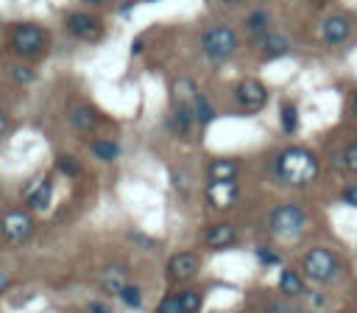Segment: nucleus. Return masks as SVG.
<instances>
[{
  "instance_id": "nucleus-29",
  "label": "nucleus",
  "mask_w": 357,
  "mask_h": 313,
  "mask_svg": "<svg viewBox=\"0 0 357 313\" xmlns=\"http://www.w3.org/2000/svg\"><path fill=\"white\" fill-rule=\"evenodd\" d=\"M56 168H59L61 173H67V176H78V173H81V165H78L73 156H64V154L56 159Z\"/></svg>"
},
{
  "instance_id": "nucleus-20",
  "label": "nucleus",
  "mask_w": 357,
  "mask_h": 313,
  "mask_svg": "<svg viewBox=\"0 0 357 313\" xmlns=\"http://www.w3.org/2000/svg\"><path fill=\"white\" fill-rule=\"evenodd\" d=\"M259 45H262L265 56H282V53L290 50V42H287L282 34H265V36L259 39Z\"/></svg>"
},
{
  "instance_id": "nucleus-16",
  "label": "nucleus",
  "mask_w": 357,
  "mask_h": 313,
  "mask_svg": "<svg viewBox=\"0 0 357 313\" xmlns=\"http://www.w3.org/2000/svg\"><path fill=\"white\" fill-rule=\"evenodd\" d=\"M70 123H73L78 131H89V129H95V123H98V112H95L89 103H78V106L70 109Z\"/></svg>"
},
{
  "instance_id": "nucleus-3",
  "label": "nucleus",
  "mask_w": 357,
  "mask_h": 313,
  "mask_svg": "<svg viewBox=\"0 0 357 313\" xmlns=\"http://www.w3.org/2000/svg\"><path fill=\"white\" fill-rule=\"evenodd\" d=\"M307 221L310 218H307V212L298 204H279L268 215V229L276 238H298L304 232Z\"/></svg>"
},
{
  "instance_id": "nucleus-34",
  "label": "nucleus",
  "mask_w": 357,
  "mask_h": 313,
  "mask_svg": "<svg viewBox=\"0 0 357 313\" xmlns=\"http://www.w3.org/2000/svg\"><path fill=\"white\" fill-rule=\"evenodd\" d=\"M86 313H112V307H106L103 302H89V307H86Z\"/></svg>"
},
{
  "instance_id": "nucleus-30",
  "label": "nucleus",
  "mask_w": 357,
  "mask_h": 313,
  "mask_svg": "<svg viewBox=\"0 0 357 313\" xmlns=\"http://www.w3.org/2000/svg\"><path fill=\"white\" fill-rule=\"evenodd\" d=\"M11 75H14V81H20V84H31V81L36 78V73H33L31 67H25V64L14 67V70H11Z\"/></svg>"
},
{
  "instance_id": "nucleus-7",
  "label": "nucleus",
  "mask_w": 357,
  "mask_h": 313,
  "mask_svg": "<svg viewBox=\"0 0 357 313\" xmlns=\"http://www.w3.org/2000/svg\"><path fill=\"white\" fill-rule=\"evenodd\" d=\"M234 98H237V103H240L243 109L257 112V109H262V106H265V101H268V89H265V84H262V81H257V78H245V81H240V84H237Z\"/></svg>"
},
{
  "instance_id": "nucleus-38",
  "label": "nucleus",
  "mask_w": 357,
  "mask_h": 313,
  "mask_svg": "<svg viewBox=\"0 0 357 313\" xmlns=\"http://www.w3.org/2000/svg\"><path fill=\"white\" fill-rule=\"evenodd\" d=\"M354 112H357V95H354Z\"/></svg>"
},
{
  "instance_id": "nucleus-32",
  "label": "nucleus",
  "mask_w": 357,
  "mask_h": 313,
  "mask_svg": "<svg viewBox=\"0 0 357 313\" xmlns=\"http://www.w3.org/2000/svg\"><path fill=\"white\" fill-rule=\"evenodd\" d=\"M265 313H296V307L287 305V302H271V305L265 307Z\"/></svg>"
},
{
  "instance_id": "nucleus-24",
  "label": "nucleus",
  "mask_w": 357,
  "mask_h": 313,
  "mask_svg": "<svg viewBox=\"0 0 357 313\" xmlns=\"http://www.w3.org/2000/svg\"><path fill=\"white\" fill-rule=\"evenodd\" d=\"M178 302H181V310L184 313H198L204 299H201V293L195 288H184V291H178Z\"/></svg>"
},
{
  "instance_id": "nucleus-19",
  "label": "nucleus",
  "mask_w": 357,
  "mask_h": 313,
  "mask_svg": "<svg viewBox=\"0 0 357 313\" xmlns=\"http://www.w3.org/2000/svg\"><path fill=\"white\" fill-rule=\"evenodd\" d=\"M237 162L234 159H215L209 165V182H234Z\"/></svg>"
},
{
  "instance_id": "nucleus-12",
  "label": "nucleus",
  "mask_w": 357,
  "mask_h": 313,
  "mask_svg": "<svg viewBox=\"0 0 357 313\" xmlns=\"http://www.w3.org/2000/svg\"><path fill=\"white\" fill-rule=\"evenodd\" d=\"M98 279H100V288H103L106 293H112V296H120V291L128 285V274H126V268H123L120 263L106 265Z\"/></svg>"
},
{
  "instance_id": "nucleus-18",
  "label": "nucleus",
  "mask_w": 357,
  "mask_h": 313,
  "mask_svg": "<svg viewBox=\"0 0 357 313\" xmlns=\"http://www.w3.org/2000/svg\"><path fill=\"white\" fill-rule=\"evenodd\" d=\"M279 291H282L284 296H301V293H304V279H301V274L293 271V268H284V271L279 274Z\"/></svg>"
},
{
  "instance_id": "nucleus-28",
  "label": "nucleus",
  "mask_w": 357,
  "mask_h": 313,
  "mask_svg": "<svg viewBox=\"0 0 357 313\" xmlns=\"http://www.w3.org/2000/svg\"><path fill=\"white\" fill-rule=\"evenodd\" d=\"M156 313H184V310H181V302H178V293H167V296L159 302Z\"/></svg>"
},
{
  "instance_id": "nucleus-25",
  "label": "nucleus",
  "mask_w": 357,
  "mask_h": 313,
  "mask_svg": "<svg viewBox=\"0 0 357 313\" xmlns=\"http://www.w3.org/2000/svg\"><path fill=\"white\" fill-rule=\"evenodd\" d=\"M268 22H271V17H268V11H254L251 17H248V31L254 34V36H265L268 34Z\"/></svg>"
},
{
  "instance_id": "nucleus-2",
  "label": "nucleus",
  "mask_w": 357,
  "mask_h": 313,
  "mask_svg": "<svg viewBox=\"0 0 357 313\" xmlns=\"http://www.w3.org/2000/svg\"><path fill=\"white\" fill-rule=\"evenodd\" d=\"M301 271H304L307 279H312V282H318V285H326V282H332V279L337 277L340 260H337V254H335L332 249L315 246V249H310V252L301 257Z\"/></svg>"
},
{
  "instance_id": "nucleus-23",
  "label": "nucleus",
  "mask_w": 357,
  "mask_h": 313,
  "mask_svg": "<svg viewBox=\"0 0 357 313\" xmlns=\"http://www.w3.org/2000/svg\"><path fill=\"white\" fill-rule=\"evenodd\" d=\"M279 120H282V131L284 134H296V129H298V109L293 103H282Z\"/></svg>"
},
{
  "instance_id": "nucleus-4",
  "label": "nucleus",
  "mask_w": 357,
  "mask_h": 313,
  "mask_svg": "<svg viewBox=\"0 0 357 313\" xmlns=\"http://www.w3.org/2000/svg\"><path fill=\"white\" fill-rule=\"evenodd\" d=\"M201 48L212 61H223L240 48V39L229 25H215L201 36Z\"/></svg>"
},
{
  "instance_id": "nucleus-13",
  "label": "nucleus",
  "mask_w": 357,
  "mask_h": 313,
  "mask_svg": "<svg viewBox=\"0 0 357 313\" xmlns=\"http://www.w3.org/2000/svg\"><path fill=\"white\" fill-rule=\"evenodd\" d=\"M237 240V232H234V226H229V224H215V226H209L206 232H204V243L209 246V249H226V246H231Z\"/></svg>"
},
{
  "instance_id": "nucleus-33",
  "label": "nucleus",
  "mask_w": 357,
  "mask_h": 313,
  "mask_svg": "<svg viewBox=\"0 0 357 313\" xmlns=\"http://www.w3.org/2000/svg\"><path fill=\"white\" fill-rule=\"evenodd\" d=\"M340 198H343V204H349V207H357V184H351V187H346Z\"/></svg>"
},
{
  "instance_id": "nucleus-21",
  "label": "nucleus",
  "mask_w": 357,
  "mask_h": 313,
  "mask_svg": "<svg viewBox=\"0 0 357 313\" xmlns=\"http://www.w3.org/2000/svg\"><path fill=\"white\" fill-rule=\"evenodd\" d=\"M212 117H215L212 103H209L204 95H198V98L192 101V120H195L198 126H206V123H212Z\"/></svg>"
},
{
  "instance_id": "nucleus-27",
  "label": "nucleus",
  "mask_w": 357,
  "mask_h": 313,
  "mask_svg": "<svg viewBox=\"0 0 357 313\" xmlns=\"http://www.w3.org/2000/svg\"><path fill=\"white\" fill-rule=\"evenodd\" d=\"M340 168H346V170H354V173H357V140H354V143H349V145L340 151Z\"/></svg>"
},
{
  "instance_id": "nucleus-36",
  "label": "nucleus",
  "mask_w": 357,
  "mask_h": 313,
  "mask_svg": "<svg viewBox=\"0 0 357 313\" xmlns=\"http://www.w3.org/2000/svg\"><path fill=\"white\" fill-rule=\"evenodd\" d=\"M6 285H8V277H6V274H0V291H3Z\"/></svg>"
},
{
  "instance_id": "nucleus-1",
  "label": "nucleus",
  "mask_w": 357,
  "mask_h": 313,
  "mask_svg": "<svg viewBox=\"0 0 357 313\" xmlns=\"http://www.w3.org/2000/svg\"><path fill=\"white\" fill-rule=\"evenodd\" d=\"M276 176L290 187H307L318 179V159L307 148H284L276 156Z\"/></svg>"
},
{
  "instance_id": "nucleus-8",
  "label": "nucleus",
  "mask_w": 357,
  "mask_h": 313,
  "mask_svg": "<svg viewBox=\"0 0 357 313\" xmlns=\"http://www.w3.org/2000/svg\"><path fill=\"white\" fill-rule=\"evenodd\" d=\"M198 268H201V260L192 252H178L167 263V277L170 282H190L198 274Z\"/></svg>"
},
{
  "instance_id": "nucleus-15",
  "label": "nucleus",
  "mask_w": 357,
  "mask_h": 313,
  "mask_svg": "<svg viewBox=\"0 0 357 313\" xmlns=\"http://www.w3.org/2000/svg\"><path fill=\"white\" fill-rule=\"evenodd\" d=\"M198 95H201V92H198L195 81H190V78L173 81V106H192V101H195Z\"/></svg>"
},
{
  "instance_id": "nucleus-40",
  "label": "nucleus",
  "mask_w": 357,
  "mask_h": 313,
  "mask_svg": "<svg viewBox=\"0 0 357 313\" xmlns=\"http://www.w3.org/2000/svg\"><path fill=\"white\" fill-rule=\"evenodd\" d=\"M351 313H357V310H351Z\"/></svg>"
},
{
  "instance_id": "nucleus-17",
  "label": "nucleus",
  "mask_w": 357,
  "mask_h": 313,
  "mask_svg": "<svg viewBox=\"0 0 357 313\" xmlns=\"http://www.w3.org/2000/svg\"><path fill=\"white\" fill-rule=\"evenodd\" d=\"M192 106H173L170 117H167V126L173 134H187L192 129Z\"/></svg>"
},
{
  "instance_id": "nucleus-6",
  "label": "nucleus",
  "mask_w": 357,
  "mask_h": 313,
  "mask_svg": "<svg viewBox=\"0 0 357 313\" xmlns=\"http://www.w3.org/2000/svg\"><path fill=\"white\" fill-rule=\"evenodd\" d=\"M0 235L8 243H25L33 235V218L25 210H8L0 218Z\"/></svg>"
},
{
  "instance_id": "nucleus-10",
  "label": "nucleus",
  "mask_w": 357,
  "mask_h": 313,
  "mask_svg": "<svg viewBox=\"0 0 357 313\" xmlns=\"http://www.w3.org/2000/svg\"><path fill=\"white\" fill-rule=\"evenodd\" d=\"M67 31L78 39H98L100 36V20L84 11H73L67 14Z\"/></svg>"
},
{
  "instance_id": "nucleus-5",
  "label": "nucleus",
  "mask_w": 357,
  "mask_h": 313,
  "mask_svg": "<svg viewBox=\"0 0 357 313\" xmlns=\"http://www.w3.org/2000/svg\"><path fill=\"white\" fill-rule=\"evenodd\" d=\"M45 45H47V34L33 22H22L11 31V50L17 56H25V59L36 56V53H42Z\"/></svg>"
},
{
  "instance_id": "nucleus-39",
  "label": "nucleus",
  "mask_w": 357,
  "mask_h": 313,
  "mask_svg": "<svg viewBox=\"0 0 357 313\" xmlns=\"http://www.w3.org/2000/svg\"><path fill=\"white\" fill-rule=\"evenodd\" d=\"M86 3H103V0H86Z\"/></svg>"
},
{
  "instance_id": "nucleus-22",
  "label": "nucleus",
  "mask_w": 357,
  "mask_h": 313,
  "mask_svg": "<svg viewBox=\"0 0 357 313\" xmlns=\"http://www.w3.org/2000/svg\"><path fill=\"white\" fill-rule=\"evenodd\" d=\"M89 151H92L98 159H103V162H114V159L120 156V148H117V143H112V140H95V143L89 145Z\"/></svg>"
},
{
  "instance_id": "nucleus-26",
  "label": "nucleus",
  "mask_w": 357,
  "mask_h": 313,
  "mask_svg": "<svg viewBox=\"0 0 357 313\" xmlns=\"http://www.w3.org/2000/svg\"><path fill=\"white\" fill-rule=\"evenodd\" d=\"M120 302L126 305V307H142V291H139V285H134V282H128L123 291H120Z\"/></svg>"
},
{
  "instance_id": "nucleus-14",
  "label": "nucleus",
  "mask_w": 357,
  "mask_h": 313,
  "mask_svg": "<svg viewBox=\"0 0 357 313\" xmlns=\"http://www.w3.org/2000/svg\"><path fill=\"white\" fill-rule=\"evenodd\" d=\"M324 39H326L329 45L346 42V39H349V22H346V17L335 14V17L324 20Z\"/></svg>"
},
{
  "instance_id": "nucleus-35",
  "label": "nucleus",
  "mask_w": 357,
  "mask_h": 313,
  "mask_svg": "<svg viewBox=\"0 0 357 313\" xmlns=\"http://www.w3.org/2000/svg\"><path fill=\"white\" fill-rule=\"evenodd\" d=\"M6 129H8V117H6V112L0 109V137L6 134Z\"/></svg>"
},
{
  "instance_id": "nucleus-11",
  "label": "nucleus",
  "mask_w": 357,
  "mask_h": 313,
  "mask_svg": "<svg viewBox=\"0 0 357 313\" xmlns=\"http://www.w3.org/2000/svg\"><path fill=\"white\" fill-rule=\"evenodd\" d=\"M25 201L33 212H45L53 201V182L50 179H36L28 190H25Z\"/></svg>"
},
{
  "instance_id": "nucleus-37",
  "label": "nucleus",
  "mask_w": 357,
  "mask_h": 313,
  "mask_svg": "<svg viewBox=\"0 0 357 313\" xmlns=\"http://www.w3.org/2000/svg\"><path fill=\"white\" fill-rule=\"evenodd\" d=\"M223 3H229V6H237V3H248V0H223Z\"/></svg>"
},
{
  "instance_id": "nucleus-31",
  "label": "nucleus",
  "mask_w": 357,
  "mask_h": 313,
  "mask_svg": "<svg viewBox=\"0 0 357 313\" xmlns=\"http://www.w3.org/2000/svg\"><path fill=\"white\" fill-rule=\"evenodd\" d=\"M257 257L262 265H279V254L271 252V249H257Z\"/></svg>"
},
{
  "instance_id": "nucleus-9",
  "label": "nucleus",
  "mask_w": 357,
  "mask_h": 313,
  "mask_svg": "<svg viewBox=\"0 0 357 313\" xmlns=\"http://www.w3.org/2000/svg\"><path fill=\"white\" fill-rule=\"evenodd\" d=\"M237 196H240L237 182H209L206 187V204L212 210H229L237 201Z\"/></svg>"
}]
</instances>
